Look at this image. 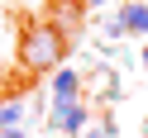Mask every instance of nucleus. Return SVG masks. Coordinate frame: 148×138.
I'll list each match as a JSON object with an SVG mask.
<instances>
[{
  "instance_id": "nucleus-6",
  "label": "nucleus",
  "mask_w": 148,
  "mask_h": 138,
  "mask_svg": "<svg viewBox=\"0 0 148 138\" xmlns=\"http://www.w3.org/2000/svg\"><path fill=\"white\" fill-rule=\"evenodd\" d=\"M24 124V100H0V128H19Z\"/></svg>"
},
{
  "instance_id": "nucleus-2",
  "label": "nucleus",
  "mask_w": 148,
  "mask_h": 138,
  "mask_svg": "<svg viewBox=\"0 0 148 138\" xmlns=\"http://www.w3.org/2000/svg\"><path fill=\"white\" fill-rule=\"evenodd\" d=\"M48 124H53V133H81V128H86V105H81V100H67V105H53Z\"/></svg>"
},
{
  "instance_id": "nucleus-4",
  "label": "nucleus",
  "mask_w": 148,
  "mask_h": 138,
  "mask_svg": "<svg viewBox=\"0 0 148 138\" xmlns=\"http://www.w3.org/2000/svg\"><path fill=\"white\" fill-rule=\"evenodd\" d=\"M119 29L124 33H148V0H129L119 10Z\"/></svg>"
},
{
  "instance_id": "nucleus-9",
  "label": "nucleus",
  "mask_w": 148,
  "mask_h": 138,
  "mask_svg": "<svg viewBox=\"0 0 148 138\" xmlns=\"http://www.w3.org/2000/svg\"><path fill=\"white\" fill-rule=\"evenodd\" d=\"M91 5H110V0H91Z\"/></svg>"
},
{
  "instance_id": "nucleus-5",
  "label": "nucleus",
  "mask_w": 148,
  "mask_h": 138,
  "mask_svg": "<svg viewBox=\"0 0 148 138\" xmlns=\"http://www.w3.org/2000/svg\"><path fill=\"white\" fill-rule=\"evenodd\" d=\"M81 95V76L72 67H58V81H53V105H67V100Z\"/></svg>"
},
{
  "instance_id": "nucleus-10",
  "label": "nucleus",
  "mask_w": 148,
  "mask_h": 138,
  "mask_svg": "<svg viewBox=\"0 0 148 138\" xmlns=\"http://www.w3.org/2000/svg\"><path fill=\"white\" fill-rule=\"evenodd\" d=\"M143 67H148V48H143Z\"/></svg>"
},
{
  "instance_id": "nucleus-7",
  "label": "nucleus",
  "mask_w": 148,
  "mask_h": 138,
  "mask_svg": "<svg viewBox=\"0 0 148 138\" xmlns=\"http://www.w3.org/2000/svg\"><path fill=\"white\" fill-rule=\"evenodd\" d=\"M0 138H29V133H24V124H19V128H0Z\"/></svg>"
},
{
  "instance_id": "nucleus-8",
  "label": "nucleus",
  "mask_w": 148,
  "mask_h": 138,
  "mask_svg": "<svg viewBox=\"0 0 148 138\" xmlns=\"http://www.w3.org/2000/svg\"><path fill=\"white\" fill-rule=\"evenodd\" d=\"M5 90H10V86H5V71H0V100H5Z\"/></svg>"
},
{
  "instance_id": "nucleus-1",
  "label": "nucleus",
  "mask_w": 148,
  "mask_h": 138,
  "mask_svg": "<svg viewBox=\"0 0 148 138\" xmlns=\"http://www.w3.org/2000/svg\"><path fill=\"white\" fill-rule=\"evenodd\" d=\"M67 48H72V43L53 29V19H34L29 29L19 33V67L29 71V76H48V71L62 67Z\"/></svg>"
},
{
  "instance_id": "nucleus-3",
  "label": "nucleus",
  "mask_w": 148,
  "mask_h": 138,
  "mask_svg": "<svg viewBox=\"0 0 148 138\" xmlns=\"http://www.w3.org/2000/svg\"><path fill=\"white\" fill-rule=\"evenodd\" d=\"M53 14H58V19H53V29L72 43V38L81 33V0H58V10H53Z\"/></svg>"
}]
</instances>
